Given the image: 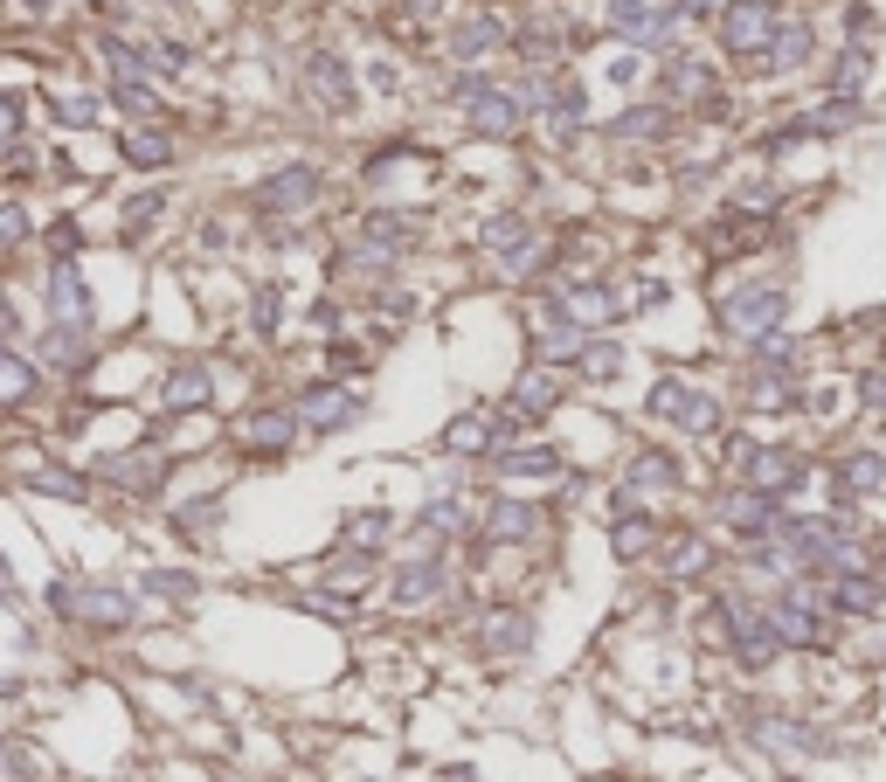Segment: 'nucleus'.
Returning <instances> with one entry per match:
<instances>
[{
    "label": "nucleus",
    "instance_id": "f257e3e1",
    "mask_svg": "<svg viewBox=\"0 0 886 782\" xmlns=\"http://www.w3.org/2000/svg\"><path fill=\"white\" fill-rule=\"evenodd\" d=\"M776 29H783V21H776L769 0H735V8L720 14V42L735 49V56H769V49H776Z\"/></svg>",
    "mask_w": 886,
    "mask_h": 782
},
{
    "label": "nucleus",
    "instance_id": "f03ea898",
    "mask_svg": "<svg viewBox=\"0 0 886 782\" xmlns=\"http://www.w3.org/2000/svg\"><path fill=\"white\" fill-rule=\"evenodd\" d=\"M783 284H748V292L720 298V326L741 332V340H755V332H776V319H783Z\"/></svg>",
    "mask_w": 886,
    "mask_h": 782
},
{
    "label": "nucleus",
    "instance_id": "7ed1b4c3",
    "mask_svg": "<svg viewBox=\"0 0 886 782\" xmlns=\"http://www.w3.org/2000/svg\"><path fill=\"white\" fill-rule=\"evenodd\" d=\"M651 415H665V423L707 436L720 423V402L707 395V388H693V381H658V388H651Z\"/></svg>",
    "mask_w": 886,
    "mask_h": 782
},
{
    "label": "nucleus",
    "instance_id": "20e7f679",
    "mask_svg": "<svg viewBox=\"0 0 886 782\" xmlns=\"http://www.w3.org/2000/svg\"><path fill=\"white\" fill-rule=\"evenodd\" d=\"M457 104L472 112V125H478L485 139H513V133H519V97H499L485 76H464V84H457Z\"/></svg>",
    "mask_w": 886,
    "mask_h": 782
},
{
    "label": "nucleus",
    "instance_id": "39448f33",
    "mask_svg": "<svg viewBox=\"0 0 886 782\" xmlns=\"http://www.w3.org/2000/svg\"><path fill=\"white\" fill-rule=\"evenodd\" d=\"M769 616H776V637H783V644H818V637H824V616H818V595H811V589L776 595Z\"/></svg>",
    "mask_w": 886,
    "mask_h": 782
},
{
    "label": "nucleus",
    "instance_id": "423d86ee",
    "mask_svg": "<svg viewBox=\"0 0 886 782\" xmlns=\"http://www.w3.org/2000/svg\"><path fill=\"white\" fill-rule=\"evenodd\" d=\"M49 603L63 616H91V623H133V603L118 589H49Z\"/></svg>",
    "mask_w": 886,
    "mask_h": 782
},
{
    "label": "nucleus",
    "instance_id": "0eeeda50",
    "mask_svg": "<svg viewBox=\"0 0 886 782\" xmlns=\"http://www.w3.org/2000/svg\"><path fill=\"white\" fill-rule=\"evenodd\" d=\"M312 201H319V167H284L264 188V208H284V215H292V208H312Z\"/></svg>",
    "mask_w": 886,
    "mask_h": 782
},
{
    "label": "nucleus",
    "instance_id": "6e6552de",
    "mask_svg": "<svg viewBox=\"0 0 886 782\" xmlns=\"http://www.w3.org/2000/svg\"><path fill=\"white\" fill-rule=\"evenodd\" d=\"M298 409H305L312 430H340V423H354V415H360V395H347V388H312Z\"/></svg>",
    "mask_w": 886,
    "mask_h": 782
},
{
    "label": "nucleus",
    "instance_id": "1a4fd4ad",
    "mask_svg": "<svg viewBox=\"0 0 886 782\" xmlns=\"http://www.w3.org/2000/svg\"><path fill=\"white\" fill-rule=\"evenodd\" d=\"M824 603L831 610H852V616H873V610H886V589L866 582V575H838V582L824 589Z\"/></svg>",
    "mask_w": 886,
    "mask_h": 782
},
{
    "label": "nucleus",
    "instance_id": "9d476101",
    "mask_svg": "<svg viewBox=\"0 0 886 782\" xmlns=\"http://www.w3.org/2000/svg\"><path fill=\"white\" fill-rule=\"evenodd\" d=\"M49 311H56L63 326H84L91 319V298H84V284H76V271L63 264L56 277H49Z\"/></svg>",
    "mask_w": 886,
    "mask_h": 782
},
{
    "label": "nucleus",
    "instance_id": "9b49d317",
    "mask_svg": "<svg viewBox=\"0 0 886 782\" xmlns=\"http://www.w3.org/2000/svg\"><path fill=\"white\" fill-rule=\"evenodd\" d=\"M748 472H755V485H762V492H790L803 478V464L790 451H748Z\"/></svg>",
    "mask_w": 886,
    "mask_h": 782
},
{
    "label": "nucleus",
    "instance_id": "f8f14e48",
    "mask_svg": "<svg viewBox=\"0 0 886 782\" xmlns=\"http://www.w3.org/2000/svg\"><path fill=\"white\" fill-rule=\"evenodd\" d=\"M610 29L623 42H658V14H651L644 0H610Z\"/></svg>",
    "mask_w": 886,
    "mask_h": 782
},
{
    "label": "nucleus",
    "instance_id": "ddd939ff",
    "mask_svg": "<svg viewBox=\"0 0 886 782\" xmlns=\"http://www.w3.org/2000/svg\"><path fill=\"white\" fill-rule=\"evenodd\" d=\"M568 49V29L555 14H534V29H519V56H534V63H547V56H561Z\"/></svg>",
    "mask_w": 886,
    "mask_h": 782
},
{
    "label": "nucleus",
    "instance_id": "4468645a",
    "mask_svg": "<svg viewBox=\"0 0 886 782\" xmlns=\"http://www.w3.org/2000/svg\"><path fill=\"white\" fill-rule=\"evenodd\" d=\"M312 91H319L333 112H347L354 104V84H347V63L340 56H312Z\"/></svg>",
    "mask_w": 886,
    "mask_h": 782
},
{
    "label": "nucleus",
    "instance_id": "2eb2a0df",
    "mask_svg": "<svg viewBox=\"0 0 886 782\" xmlns=\"http://www.w3.org/2000/svg\"><path fill=\"white\" fill-rule=\"evenodd\" d=\"M443 589V561H409L395 575V603H423V595Z\"/></svg>",
    "mask_w": 886,
    "mask_h": 782
},
{
    "label": "nucleus",
    "instance_id": "dca6fc26",
    "mask_svg": "<svg viewBox=\"0 0 886 782\" xmlns=\"http://www.w3.org/2000/svg\"><path fill=\"white\" fill-rule=\"evenodd\" d=\"M803 56H811V29H803V21H783V35H776V49H769V70H797Z\"/></svg>",
    "mask_w": 886,
    "mask_h": 782
},
{
    "label": "nucleus",
    "instance_id": "f3484780",
    "mask_svg": "<svg viewBox=\"0 0 886 782\" xmlns=\"http://www.w3.org/2000/svg\"><path fill=\"white\" fill-rule=\"evenodd\" d=\"M527 637H534V631H527V616H519V610H506V616L485 623V644L506 651V658H513V651H527Z\"/></svg>",
    "mask_w": 886,
    "mask_h": 782
},
{
    "label": "nucleus",
    "instance_id": "a211bd4d",
    "mask_svg": "<svg viewBox=\"0 0 886 782\" xmlns=\"http://www.w3.org/2000/svg\"><path fill=\"white\" fill-rule=\"evenodd\" d=\"M118 146H125V160H133V167H167V160H173L167 133H125Z\"/></svg>",
    "mask_w": 886,
    "mask_h": 782
},
{
    "label": "nucleus",
    "instance_id": "6ab92c4d",
    "mask_svg": "<svg viewBox=\"0 0 886 782\" xmlns=\"http://www.w3.org/2000/svg\"><path fill=\"white\" fill-rule=\"evenodd\" d=\"M201 402H208V374L201 368L167 374V409H201Z\"/></svg>",
    "mask_w": 886,
    "mask_h": 782
},
{
    "label": "nucleus",
    "instance_id": "aec40b11",
    "mask_svg": "<svg viewBox=\"0 0 886 782\" xmlns=\"http://www.w3.org/2000/svg\"><path fill=\"white\" fill-rule=\"evenodd\" d=\"M499 478H555V451H506Z\"/></svg>",
    "mask_w": 886,
    "mask_h": 782
},
{
    "label": "nucleus",
    "instance_id": "412c9836",
    "mask_svg": "<svg viewBox=\"0 0 886 782\" xmlns=\"http://www.w3.org/2000/svg\"><path fill=\"white\" fill-rule=\"evenodd\" d=\"M665 91L699 97V91H707V63H693V56H665Z\"/></svg>",
    "mask_w": 886,
    "mask_h": 782
},
{
    "label": "nucleus",
    "instance_id": "4be33fe9",
    "mask_svg": "<svg viewBox=\"0 0 886 782\" xmlns=\"http://www.w3.org/2000/svg\"><path fill=\"white\" fill-rule=\"evenodd\" d=\"M492 42H499V21H492V14H472V21H464V29L451 35L457 56H478V49H492Z\"/></svg>",
    "mask_w": 886,
    "mask_h": 782
},
{
    "label": "nucleus",
    "instance_id": "5701e85b",
    "mask_svg": "<svg viewBox=\"0 0 886 782\" xmlns=\"http://www.w3.org/2000/svg\"><path fill=\"white\" fill-rule=\"evenodd\" d=\"M243 436L256 443V451H284V443H292V415H284V409H277V415H256Z\"/></svg>",
    "mask_w": 886,
    "mask_h": 782
},
{
    "label": "nucleus",
    "instance_id": "b1692460",
    "mask_svg": "<svg viewBox=\"0 0 886 782\" xmlns=\"http://www.w3.org/2000/svg\"><path fill=\"white\" fill-rule=\"evenodd\" d=\"M492 533L527 540V533H534V506H513V499H499V506H492Z\"/></svg>",
    "mask_w": 886,
    "mask_h": 782
},
{
    "label": "nucleus",
    "instance_id": "393cba45",
    "mask_svg": "<svg viewBox=\"0 0 886 782\" xmlns=\"http://www.w3.org/2000/svg\"><path fill=\"white\" fill-rule=\"evenodd\" d=\"M879 478H886L879 457H845V464H838V485H845V492H873Z\"/></svg>",
    "mask_w": 886,
    "mask_h": 782
},
{
    "label": "nucleus",
    "instance_id": "a878e982",
    "mask_svg": "<svg viewBox=\"0 0 886 782\" xmlns=\"http://www.w3.org/2000/svg\"><path fill=\"white\" fill-rule=\"evenodd\" d=\"M631 485H679V464L658 457V451H644V457L631 464Z\"/></svg>",
    "mask_w": 886,
    "mask_h": 782
},
{
    "label": "nucleus",
    "instance_id": "bb28decb",
    "mask_svg": "<svg viewBox=\"0 0 886 782\" xmlns=\"http://www.w3.org/2000/svg\"><path fill=\"white\" fill-rule=\"evenodd\" d=\"M555 395H561V388L547 381V374H527V381H519V395H513V409H519V415H540Z\"/></svg>",
    "mask_w": 886,
    "mask_h": 782
},
{
    "label": "nucleus",
    "instance_id": "cd10ccee",
    "mask_svg": "<svg viewBox=\"0 0 886 782\" xmlns=\"http://www.w3.org/2000/svg\"><path fill=\"white\" fill-rule=\"evenodd\" d=\"M485 243L506 250V256H519V250H527V222H519V215H499V222L485 229Z\"/></svg>",
    "mask_w": 886,
    "mask_h": 782
},
{
    "label": "nucleus",
    "instance_id": "c85d7f7f",
    "mask_svg": "<svg viewBox=\"0 0 886 782\" xmlns=\"http://www.w3.org/2000/svg\"><path fill=\"white\" fill-rule=\"evenodd\" d=\"M658 125H665V112H658V104H651V112H623V118L610 125V133H616V139H651V133H658Z\"/></svg>",
    "mask_w": 886,
    "mask_h": 782
},
{
    "label": "nucleus",
    "instance_id": "c756f323",
    "mask_svg": "<svg viewBox=\"0 0 886 782\" xmlns=\"http://www.w3.org/2000/svg\"><path fill=\"white\" fill-rule=\"evenodd\" d=\"M485 423H478V415H464V423H451V430H443V451H485Z\"/></svg>",
    "mask_w": 886,
    "mask_h": 782
},
{
    "label": "nucleus",
    "instance_id": "7c9ffc66",
    "mask_svg": "<svg viewBox=\"0 0 886 782\" xmlns=\"http://www.w3.org/2000/svg\"><path fill=\"white\" fill-rule=\"evenodd\" d=\"M831 84H838V97H858V84H866V49H845V56H838V76H831Z\"/></svg>",
    "mask_w": 886,
    "mask_h": 782
},
{
    "label": "nucleus",
    "instance_id": "2f4dec72",
    "mask_svg": "<svg viewBox=\"0 0 886 782\" xmlns=\"http://www.w3.org/2000/svg\"><path fill=\"white\" fill-rule=\"evenodd\" d=\"M644 547H651V519H623V527H616V554H623V561H637Z\"/></svg>",
    "mask_w": 886,
    "mask_h": 782
},
{
    "label": "nucleus",
    "instance_id": "473e14b6",
    "mask_svg": "<svg viewBox=\"0 0 886 782\" xmlns=\"http://www.w3.org/2000/svg\"><path fill=\"white\" fill-rule=\"evenodd\" d=\"M29 388H35L29 360H21V353H8V402H29Z\"/></svg>",
    "mask_w": 886,
    "mask_h": 782
},
{
    "label": "nucleus",
    "instance_id": "72a5a7b5",
    "mask_svg": "<svg viewBox=\"0 0 886 782\" xmlns=\"http://www.w3.org/2000/svg\"><path fill=\"white\" fill-rule=\"evenodd\" d=\"M457 519H464V512H457V499H436V506H423V527H430V533H451Z\"/></svg>",
    "mask_w": 886,
    "mask_h": 782
},
{
    "label": "nucleus",
    "instance_id": "f704fd0d",
    "mask_svg": "<svg viewBox=\"0 0 886 782\" xmlns=\"http://www.w3.org/2000/svg\"><path fill=\"white\" fill-rule=\"evenodd\" d=\"M699 561H707V547H699V540H679V547H672V575H693Z\"/></svg>",
    "mask_w": 886,
    "mask_h": 782
},
{
    "label": "nucleus",
    "instance_id": "c9c22d12",
    "mask_svg": "<svg viewBox=\"0 0 886 782\" xmlns=\"http://www.w3.org/2000/svg\"><path fill=\"white\" fill-rule=\"evenodd\" d=\"M762 360H769V368H790V360H797V340H776V332H769V340H762Z\"/></svg>",
    "mask_w": 886,
    "mask_h": 782
},
{
    "label": "nucleus",
    "instance_id": "e433bc0d",
    "mask_svg": "<svg viewBox=\"0 0 886 782\" xmlns=\"http://www.w3.org/2000/svg\"><path fill=\"white\" fill-rule=\"evenodd\" d=\"M616 368H623L616 347H589V374H616Z\"/></svg>",
    "mask_w": 886,
    "mask_h": 782
},
{
    "label": "nucleus",
    "instance_id": "4c0bfd02",
    "mask_svg": "<svg viewBox=\"0 0 886 782\" xmlns=\"http://www.w3.org/2000/svg\"><path fill=\"white\" fill-rule=\"evenodd\" d=\"M118 104L125 112H152V91L146 84H118Z\"/></svg>",
    "mask_w": 886,
    "mask_h": 782
},
{
    "label": "nucleus",
    "instance_id": "58836bf2",
    "mask_svg": "<svg viewBox=\"0 0 886 782\" xmlns=\"http://www.w3.org/2000/svg\"><path fill=\"white\" fill-rule=\"evenodd\" d=\"M347 533H354L360 547H368V540H381V512H360V519H354V527H347Z\"/></svg>",
    "mask_w": 886,
    "mask_h": 782
},
{
    "label": "nucleus",
    "instance_id": "ea45409f",
    "mask_svg": "<svg viewBox=\"0 0 886 782\" xmlns=\"http://www.w3.org/2000/svg\"><path fill=\"white\" fill-rule=\"evenodd\" d=\"M152 595H188V575H146Z\"/></svg>",
    "mask_w": 886,
    "mask_h": 782
},
{
    "label": "nucleus",
    "instance_id": "a19ab883",
    "mask_svg": "<svg viewBox=\"0 0 886 782\" xmlns=\"http://www.w3.org/2000/svg\"><path fill=\"white\" fill-rule=\"evenodd\" d=\"M277 311H284V305H277V292H264V298H256V326L271 332V326H277Z\"/></svg>",
    "mask_w": 886,
    "mask_h": 782
},
{
    "label": "nucleus",
    "instance_id": "79ce46f5",
    "mask_svg": "<svg viewBox=\"0 0 886 782\" xmlns=\"http://www.w3.org/2000/svg\"><path fill=\"white\" fill-rule=\"evenodd\" d=\"M0 229H8V243H21V236H29V215H21V208H8V215H0Z\"/></svg>",
    "mask_w": 886,
    "mask_h": 782
},
{
    "label": "nucleus",
    "instance_id": "37998d69",
    "mask_svg": "<svg viewBox=\"0 0 886 782\" xmlns=\"http://www.w3.org/2000/svg\"><path fill=\"white\" fill-rule=\"evenodd\" d=\"M776 782H797V775H776Z\"/></svg>",
    "mask_w": 886,
    "mask_h": 782
}]
</instances>
